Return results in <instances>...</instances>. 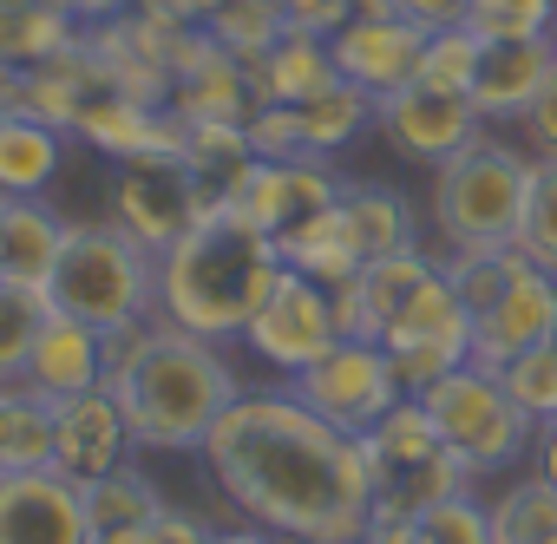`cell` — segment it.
<instances>
[{"label":"cell","instance_id":"obj_1","mask_svg":"<svg viewBox=\"0 0 557 544\" xmlns=\"http://www.w3.org/2000/svg\"><path fill=\"white\" fill-rule=\"evenodd\" d=\"M216 492L275 537L355 544L374 518L361 440L329 426L289 387H243L203 440Z\"/></svg>","mask_w":557,"mask_h":544},{"label":"cell","instance_id":"obj_2","mask_svg":"<svg viewBox=\"0 0 557 544\" xmlns=\"http://www.w3.org/2000/svg\"><path fill=\"white\" fill-rule=\"evenodd\" d=\"M335 322L342 335L381 342L407 394H426L433 381L472 361V316L446 283V262L426 249L381 256L361 276H348L335 289Z\"/></svg>","mask_w":557,"mask_h":544},{"label":"cell","instance_id":"obj_3","mask_svg":"<svg viewBox=\"0 0 557 544\" xmlns=\"http://www.w3.org/2000/svg\"><path fill=\"white\" fill-rule=\"evenodd\" d=\"M216 348L223 342H203V335L171 329L158 316L112 342L106 387L125 407V426H132L138 446H151V453H203L210 426L243 394L236 368Z\"/></svg>","mask_w":557,"mask_h":544},{"label":"cell","instance_id":"obj_4","mask_svg":"<svg viewBox=\"0 0 557 544\" xmlns=\"http://www.w3.org/2000/svg\"><path fill=\"white\" fill-rule=\"evenodd\" d=\"M275 276H283V249L243 210H210L171 249H158V322L203 342H243Z\"/></svg>","mask_w":557,"mask_h":544},{"label":"cell","instance_id":"obj_5","mask_svg":"<svg viewBox=\"0 0 557 544\" xmlns=\"http://www.w3.org/2000/svg\"><path fill=\"white\" fill-rule=\"evenodd\" d=\"M47 302L60 316H79L106 342H119L158 316V256L119 223H66V249L47 283Z\"/></svg>","mask_w":557,"mask_h":544},{"label":"cell","instance_id":"obj_6","mask_svg":"<svg viewBox=\"0 0 557 544\" xmlns=\"http://www.w3.org/2000/svg\"><path fill=\"white\" fill-rule=\"evenodd\" d=\"M531 164H537V158H524L518 145H498V138H485V132H479L466 151H453L446 164H433V190H426L433 236H440L446 249L518 243Z\"/></svg>","mask_w":557,"mask_h":544},{"label":"cell","instance_id":"obj_7","mask_svg":"<svg viewBox=\"0 0 557 544\" xmlns=\"http://www.w3.org/2000/svg\"><path fill=\"white\" fill-rule=\"evenodd\" d=\"M361 459H368V492H374V518H420L426 505L453 498L472 485V472L453 459V446L440 440V426L426 420L420 394H400L368 433H361Z\"/></svg>","mask_w":557,"mask_h":544},{"label":"cell","instance_id":"obj_8","mask_svg":"<svg viewBox=\"0 0 557 544\" xmlns=\"http://www.w3.org/2000/svg\"><path fill=\"white\" fill-rule=\"evenodd\" d=\"M426 420L440 426V440L453 446V459L472 472V479H492L505 466H518L531 446H537V420L505 394L498 374H485L479 361L453 368L446 381H433L420 394Z\"/></svg>","mask_w":557,"mask_h":544},{"label":"cell","instance_id":"obj_9","mask_svg":"<svg viewBox=\"0 0 557 544\" xmlns=\"http://www.w3.org/2000/svg\"><path fill=\"white\" fill-rule=\"evenodd\" d=\"M302 407H315L329 426H342V433H368L407 387H400V374H394V361H387V348L381 342H361V335H342L329 355H315L302 374H289L283 381Z\"/></svg>","mask_w":557,"mask_h":544},{"label":"cell","instance_id":"obj_10","mask_svg":"<svg viewBox=\"0 0 557 544\" xmlns=\"http://www.w3.org/2000/svg\"><path fill=\"white\" fill-rule=\"evenodd\" d=\"M335 342H342L335 289L283 262V276H275L269 302H262V309H256V322L243 329V348H249L262 368H275V374L289 381V374H302L315 355H329Z\"/></svg>","mask_w":557,"mask_h":544},{"label":"cell","instance_id":"obj_11","mask_svg":"<svg viewBox=\"0 0 557 544\" xmlns=\"http://www.w3.org/2000/svg\"><path fill=\"white\" fill-rule=\"evenodd\" d=\"M197 217H210V210H203V197H197V177H190L184 151L125 158V164L112 171V223H119L125 236H138L151 256L171 249Z\"/></svg>","mask_w":557,"mask_h":544},{"label":"cell","instance_id":"obj_12","mask_svg":"<svg viewBox=\"0 0 557 544\" xmlns=\"http://www.w3.org/2000/svg\"><path fill=\"white\" fill-rule=\"evenodd\" d=\"M374 125H381V138H387L400 158H413V164H446L453 151H466V145L479 138L485 119H479L472 92H446V86L407 79L400 92L374 99Z\"/></svg>","mask_w":557,"mask_h":544},{"label":"cell","instance_id":"obj_13","mask_svg":"<svg viewBox=\"0 0 557 544\" xmlns=\"http://www.w3.org/2000/svg\"><path fill=\"white\" fill-rule=\"evenodd\" d=\"M335 197H342V177L329 171V158H256L230 210H243L275 249H283L302 223L335 210Z\"/></svg>","mask_w":557,"mask_h":544},{"label":"cell","instance_id":"obj_14","mask_svg":"<svg viewBox=\"0 0 557 544\" xmlns=\"http://www.w3.org/2000/svg\"><path fill=\"white\" fill-rule=\"evenodd\" d=\"M544 342H557V276L524 256V269L505 283V296L485 316H472V361L485 374H498L505 361H518Z\"/></svg>","mask_w":557,"mask_h":544},{"label":"cell","instance_id":"obj_15","mask_svg":"<svg viewBox=\"0 0 557 544\" xmlns=\"http://www.w3.org/2000/svg\"><path fill=\"white\" fill-rule=\"evenodd\" d=\"M0 544H92L86 492L60 466L0 479Z\"/></svg>","mask_w":557,"mask_h":544},{"label":"cell","instance_id":"obj_16","mask_svg":"<svg viewBox=\"0 0 557 544\" xmlns=\"http://www.w3.org/2000/svg\"><path fill=\"white\" fill-rule=\"evenodd\" d=\"M73 138H86L92 151H106L112 164H125V158H151V151H184L190 125H184L171 106H145V99H132V92L112 79V86H99V92L79 106Z\"/></svg>","mask_w":557,"mask_h":544},{"label":"cell","instance_id":"obj_17","mask_svg":"<svg viewBox=\"0 0 557 544\" xmlns=\"http://www.w3.org/2000/svg\"><path fill=\"white\" fill-rule=\"evenodd\" d=\"M335 73L348 86H361L368 99H387L400 92L407 79H420V53H426V27L400 21V14H381V21H348L335 40Z\"/></svg>","mask_w":557,"mask_h":544},{"label":"cell","instance_id":"obj_18","mask_svg":"<svg viewBox=\"0 0 557 544\" xmlns=\"http://www.w3.org/2000/svg\"><path fill=\"white\" fill-rule=\"evenodd\" d=\"M132 426H125V407L112 400V387H92V394H73V400H53V466L66 479H106L125 466L132 453Z\"/></svg>","mask_w":557,"mask_h":544},{"label":"cell","instance_id":"obj_19","mask_svg":"<svg viewBox=\"0 0 557 544\" xmlns=\"http://www.w3.org/2000/svg\"><path fill=\"white\" fill-rule=\"evenodd\" d=\"M106 368H112V342L99 329H86L79 316H47L40 335H34V355L21 368V381L40 394V400H73V394H92L106 387Z\"/></svg>","mask_w":557,"mask_h":544},{"label":"cell","instance_id":"obj_20","mask_svg":"<svg viewBox=\"0 0 557 544\" xmlns=\"http://www.w3.org/2000/svg\"><path fill=\"white\" fill-rule=\"evenodd\" d=\"M557 79V34L550 40H485L472 73V106L485 125H511L531 112V99Z\"/></svg>","mask_w":557,"mask_h":544},{"label":"cell","instance_id":"obj_21","mask_svg":"<svg viewBox=\"0 0 557 544\" xmlns=\"http://www.w3.org/2000/svg\"><path fill=\"white\" fill-rule=\"evenodd\" d=\"M262 99H256V86H249V66L236 60V53H223L216 40L177 73V86H171V112L184 119V125H249V112H256Z\"/></svg>","mask_w":557,"mask_h":544},{"label":"cell","instance_id":"obj_22","mask_svg":"<svg viewBox=\"0 0 557 544\" xmlns=\"http://www.w3.org/2000/svg\"><path fill=\"white\" fill-rule=\"evenodd\" d=\"M243 66H249V86H256L262 106H296V99H315L322 86L342 79L329 40L322 34H302V27H283L262 53H249Z\"/></svg>","mask_w":557,"mask_h":544},{"label":"cell","instance_id":"obj_23","mask_svg":"<svg viewBox=\"0 0 557 544\" xmlns=\"http://www.w3.org/2000/svg\"><path fill=\"white\" fill-rule=\"evenodd\" d=\"M66 249V217L40 197H0V276L47 289Z\"/></svg>","mask_w":557,"mask_h":544},{"label":"cell","instance_id":"obj_24","mask_svg":"<svg viewBox=\"0 0 557 544\" xmlns=\"http://www.w3.org/2000/svg\"><path fill=\"white\" fill-rule=\"evenodd\" d=\"M66 158V132L21 112V106H0V197H40L60 177Z\"/></svg>","mask_w":557,"mask_h":544},{"label":"cell","instance_id":"obj_25","mask_svg":"<svg viewBox=\"0 0 557 544\" xmlns=\"http://www.w3.org/2000/svg\"><path fill=\"white\" fill-rule=\"evenodd\" d=\"M342 217H348V230H355V243H361L368 262L400 256V249H420V217H413V203L394 184L342 177Z\"/></svg>","mask_w":557,"mask_h":544},{"label":"cell","instance_id":"obj_26","mask_svg":"<svg viewBox=\"0 0 557 544\" xmlns=\"http://www.w3.org/2000/svg\"><path fill=\"white\" fill-rule=\"evenodd\" d=\"M79 492H86V531H92V544H138L151 531V518L164 511L158 485L138 466H119L106 479H86Z\"/></svg>","mask_w":557,"mask_h":544},{"label":"cell","instance_id":"obj_27","mask_svg":"<svg viewBox=\"0 0 557 544\" xmlns=\"http://www.w3.org/2000/svg\"><path fill=\"white\" fill-rule=\"evenodd\" d=\"M184 164H190V177H197L203 210H230L236 190H243V177H249V164H256V145H249L243 125H190Z\"/></svg>","mask_w":557,"mask_h":544},{"label":"cell","instance_id":"obj_28","mask_svg":"<svg viewBox=\"0 0 557 544\" xmlns=\"http://www.w3.org/2000/svg\"><path fill=\"white\" fill-rule=\"evenodd\" d=\"M53 466V400L27 381H0V479Z\"/></svg>","mask_w":557,"mask_h":544},{"label":"cell","instance_id":"obj_29","mask_svg":"<svg viewBox=\"0 0 557 544\" xmlns=\"http://www.w3.org/2000/svg\"><path fill=\"white\" fill-rule=\"evenodd\" d=\"M283 262L302 269V276H315V283H329V289H342L348 276H361L368 256H361V243H355V230H348V217H342V197H335V210H322L315 223H302V230L283 243Z\"/></svg>","mask_w":557,"mask_h":544},{"label":"cell","instance_id":"obj_30","mask_svg":"<svg viewBox=\"0 0 557 544\" xmlns=\"http://www.w3.org/2000/svg\"><path fill=\"white\" fill-rule=\"evenodd\" d=\"M296 125H302L309 158H335L342 145H355V138L374 125V99H368L361 86L335 79V86H322L315 99H296Z\"/></svg>","mask_w":557,"mask_h":544},{"label":"cell","instance_id":"obj_31","mask_svg":"<svg viewBox=\"0 0 557 544\" xmlns=\"http://www.w3.org/2000/svg\"><path fill=\"white\" fill-rule=\"evenodd\" d=\"M485 511H492V544H557V479L550 472L511 479L498 498H485Z\"/></svg>","mask_w":557,"mask_h":544},{"label":"cell","instance_id":"obj_32","mask_svg":"<svg viewBox=\"0 0 557 544\" xmlns=\"http://www.w3.org/2000/svg\"><path fill=\"white\" fill-rule=\"evenodd\" d=\"M223 53H236V60H249V53H262L275 34H283L289 21H283V0H216V8L197 21Z\"/></svg>","mask_w":557,"mask_h":544},{"label":"cell","instance_id":"obj_33","mask_svg":"<svg viewBox=\"0 0 557 544\" xmlns=\"http://www.w3.org/2000/svg\"><path fill=\"white\" fill-rule=\"evenodd\" d=\"M47 316H53L47 289H27V283L0 276V381H21V368L34 355V335H40Z\"/></svg>","mask_w":557,"mask_h":544},{"label":"cell","instance_id":"obj_34","mask_svg":"<svg viewBox=\"0 0 557 544\" xmlns=\"http://www.w3.org/2000/svg\"><path fill=\"white\" fill-rule=\"evenodd\" d=\"M466 27L479 40H550L557 0H466Z\"/></svg>","mask_w":557,"mask_h":544},{"label":"cell","instance_id":"obj_35","mask_svg":"<svg viewBox=\"0 0 557 544\" xmlns=\"http://www.w3.org/2000/svg\"><path fill=\"white\" fill-rule=\"evenodd\" d=\"M518 249L557 276V158L531 164V190H524V217H518Z\"/></svg>","mask_w":557,"mask_h":544},{"label":"cell","instance_id":"obj_36","mask_svg":"<svg viewBox=\"0 0 557 544\" xmlns=\"http://www.w3.org/2000/svg\"><path fill=\"white\" fill-rule=\"evenodd\" d=\"M498 381H505V394L537 420V433L557 420V342H544V348H531V355L505 361V368H498Z\"/></svg>","mask_w":557,"mask_h":544},{"label":"cell","instance_id":"obj_37","mask_svg":"<svg viewBox=\"0 0 557 544\" xmlns=\"http://www.w3.org/2000/svg\"><path fill=\"white\" fill-rule=\"evenodd\" d=\"M479 34L472 27H440L426 34V53H420V79L426 86H446V92H472V73H479Z\"/></svg>","mask_w":557,"mask_h":544},{"label":"cell","instance_id":"obj_38","mask_svg":"<svg viewBox=\"0 0 557 544\" xmlns=\"http://www.w3.org/2000/svg\"><path fill=\"white\" fill-rule=\"evenodd\" d=\"M420 531H426V544H492V511H485V505L472 498V485H466V492L426 505V511H420Z\"/></svg>","mask_w":557,"mask_h":544},{"label":"cell","instance_id":"obj_39","mask_svg":"<svg viewBox=\"0 0 557 544\" xmlns=\"http://www.w3.org/2000/svg\"><path fill=\"white\" fill-rule=\"evenodd\" d=\"M283 21H289V27H302V34L335 40V34L355 21V0H283Z\"/></svg>","mask_w":557,"mask_h":544},{"label":"cell","instance_id":"obj_40","mask_svg":"<svg viewBox=\"0 0 557 544\" xmlns=\"http://www.w3.org/2000/svg\"><path fill=\"white\" fill-rule=\"evenodd\" d=\"M518 125H524V145H531L537 158H557V79L531 99V112H524Z\"/></svg>","mask_w":557,"mask_h":544},{"label":"cell","instance_id":"obj_41","mask_svg":"<svg viewBox=\"0 0 557 544\" xmlns=\"http://www.w3.org/2000/svg\"><path fill=\"white\" fill-rule=\"evenodd\" d=\"M138 544H210V524H203V518H190V511H171V505H164Z\"/></svg>","mask_w":557,"mask_h":544},{"label":"cell","instance_id":"obj_42","mask_svg":"<svg viewBox=\"0 0 557 544\" xmlns=\"http://www.w3.org/2000/svg\"><path fill=\"white\" fill-rule=\"evenodd\" d=\"M394 8H400V21H413V27H426V34L466 27V0H394Z\"/></svg>","mask_w":557,"mask_h":544},{"label":"cell","instance_id":"obj_43","mask_svg":"<svg viewBox=\"0 0 557 544\" xmlns=\"http://www.w3.org/2000/svg\"><path fill=\"white\" fill-rule=\"evenodd\" d=\"M355 544H426L420 518H368V531Z\"/></svg>","mask_w":557,"mask_h":544},{"label":"cell","instance_id":"obj_44","mask_svg":"<svg viewBox=\"0 0 557 544\" xmlns=\"http://www.w3.org/2000/svg\"><path fill=\"white\" fill-rule=\"evenodd\" d=\"M138 0H73V14L86 21V27H106V21H119V14H132Z\"/></svg>","mask_w":557,"mask_h":544},{"label":"cell","instance_id":"obj_45","mask_svg":"<svg viewBox=\"0 0 557 544\" xmlns=\"http://www.w3.org/2000/svg\"><path fill=\"white\" fill-rule=\"evenodd\" d=\"M210 544H283V537L262 524H230V531H210Z\"/></svg>","mask_w":557,"mask_h":544},{"label":"cell","instance_id":"obj_46","mask_svg":"<svg viewBox=\"0 0 557 544\" xmlns=\"http://www.w3.org/2000/svg\"><path fill=\"white\" fill-rule=\"evenodd\" d=\"M537 472H550V479H557V420L537 433Z\"/></svg>","mask_w":557,"mask_h":544},{"label":"cell","instance_id":"obj_47","mask_svg":"<svg viewBox=\"0 0 557 544\" xmlns=\"http://www.w3.org/2000/svg\"><path fill=\"white\" fill-rule=\"evenodd\" d=\"M14 79H21V73H8V66H0V106L14 99Z\"/></svg>","mask_w":557,"mask_h":544},{"label":"cell","instance_id":"obj_48","mask_svg":"<svg viewBox=\"0 0 557 544\" xmlns=\"http://www.w3.org/2000/svg\"><path fill=\"white\" fill-rule=\"evenodd\" d=\"M0 8H47V0H0ZM60 8H73V0H60Z\"/></svg>","mask_w":557,"mask_h":544},{"label":"cell","instance_id":"obj_49","mask_svg":"<svg viewBox=\"0 0 557 544\" xmlns=\"http://www.w3.org/2000/svg\"><path fill=\"white\" fill-rule=\"evenodd\" d=\"M283 544H322V537H283Z\"/></svg>","mask_w":557,"mask_h":544}]
</instances>
